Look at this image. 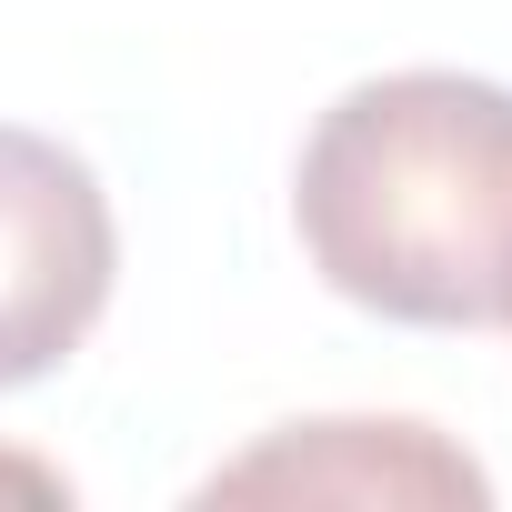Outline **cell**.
<instances>
[{"label":"cell","mask_w":512,"mask_h":512,"mask_svg":"<svg viewBox=\"0 0 512 512\" xmlns=\"http://www.w3.org/2000/svg\"><path fill=\"white\" fill-rule=\"evenodd\" d=\"M312 272L412 332L512 322V91L472 71H382L342 91L292 181Z\"/></svg>","instance_id":"1"},{"label":"cell","mask_w":512,"mask_h":512,"mask_svg":"<svg viewBox=\"0 0 512 512\" xmlns=\"http://www.w3.org/2000/svg\"><path fill=\"white\" fill-rule=\"evenodd\" d=\"M121 272L111 191L51 131L0 121V392L61 372Z\"/></svg>","instance_id":"2"},{"label":"cell","mask_w":512,"mask_h":512,"mask_svg":"<svg viewBox=\"0 0 512 512\" xmlns=\"http://www.w3.org/2000/svg\"><path fill=\"white\" fill-rule=\"evenodd\" d=\"M201 502H492V482L432 422H282L221 462Z\"/></svg>","instance_id":"3"}]
</instances>
